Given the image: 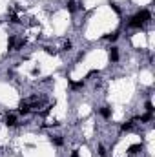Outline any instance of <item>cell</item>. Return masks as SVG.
Listing matches in <instances>:
<instances>
[{
    "label": "cell",
    "instance_id": "cell-13",
    "mask_svg": "<svg viewBox=\"0 0 155 157\" xmlns=\"http://www.w3.org/2000/svg\"><path fill=\"white\" fill-rule=\"evenodd\" d=\"M139 121H142V122H150V121H153V113H144L142 117H139Z\"/></svg>",
    "mask_w": 155,
    "mask_h": 157
},
{
    "label": "cell",
    "instance_id": "cell-10",
    "mask_svg": "<svg viewBox=\"0 0 155 157\" xmlns=\"http://www.w3.org/2000/svg\"><path fill=\"white\" fill-rule=\"evenodd\" d=\"M141 150H142V144H131L130 148H128V153L133 155V153H137V152H141Z\"/></svg>",
    "mask_w": 155,
    "mask_h": 157
},
{
    "label": "cell",
    "instance_id": "cell-18",
    "mask_svg": "<svg viewBox=\"0 0 155 157\" xmlns=\"http://www.w3.org/2000/svg\"><path fill=\"white\" fill-rule=\"evenodd\" d=\"M71 48H73V44H71V42H66V44H64V49H66V51H69Z\"/></svg>",
    "mask_w": 155,
    "mask_h": 157
},
{
    "label": "cell",
    "instance_id": "cell-19",
    "mask_svg": "<svg viewBox=\"0 0 155 157\" xmlns=\"http://www.w3.org/2000/svg\"><path fill=\"white\" fill-rule=\"evenodd\" d=\"M11 22H15V24H18V22H20V20H18V17H17V15H11Z\"/></svg>",
    "mask_w": 155,
    "mask_h": 157
},
{
    "label": "cell",
    "instance_id": "cell-11",
    "mask_svg": "<svg viewBox=\"0 0 155 157\" xmlns=\"http://www.w3.org/2000/svg\"><path fill=\"white\" fill-rule=\"evenodd\" d=\"M51 143L55 146H62L64 144V139H62V135H53V137H51Z\"/></svg>",
    "mask_w": 155,
    "mask_h": 157
},
{
    "label": "cell",
    "instance_id": "cell-5",
    "mask_svg": "<svg viewBox=\"0 0 155 157\" xmlns=\"http://www.w3.org/2000/svg\"><path fill=\"white\" fill-rule=\"evenodd\" d=\"M135 121H139V117H133L131 121L124 122L122 126H120V130H122V132H130V130H133V122H135Z\"/></svg>",
    "mask_w": 155,
    "mask_h": 157
},
{
    "label": "cell",
    "instance_id": "cell-3",
    "mask_svg": "<svg viewBox=\"0 0 155 157\" xmlns=\"http://www.w3.org/2000/svg\"><path fill=\"white\" fill-rule=\"evenodd\" d=\"M128 26H130V27H142L144 24L141 22V18H139L137 15H133V17H130V20H128Z\"/></svg>",
    "mask_w": 155,
    "mask_h": 157
},
{
    "label": "cell",
    "instance_id": "cell-2",
    "mask_svg": "<svg viewBox=\"0 0 155 157\" xmlns=\"http://www.w3.org/2000/svg\"><path fill=\"white\" fill-rule=\"evenodd\" d=\"M137 17L141 18V22L144 24V22H148V20H151V13L148 11V9H141V11L137 13Z\"/></svg>",
    "mask_w": 155,
    "mask_h": 157
},
{
    "label": "cell",
    "instance_id": "cell-7",
    "mask_svg": "<svg viewBox=\"0 0 155 157\" xmlns=\"http://www.w3.org/2000/svg\"><path fill=\"white\" fill-rule=\"evenodd\" d=\"M110 60L111 62H117L119 60V48H111L110 49Z\"/></svg>",
    "mask_w": 155,
    "mask_h": 157
},
{
    "label": "cell",
    "instance_id": "cell-16",
    "mask_svg": "<svg viewBox=\"0 0 155 157\" xmlns=\"http://www.w3.org/2000/svg\"><path fill=\"white\" fill-rule=\"evenodd\" d=\"M144 108H146V111H150V113H153V110H155V108H153V104H151L150 101H148L146 104H144Z\"/></svg>",
    "mask_w": 155,
    "mask_h": 157
},
{
    "label": "cell",
    "instance_id": "cell-14",
    "mask_svg": "<svg viewBox=\"0 0 155 157\" xmlns=\"http://www.w3.org/2000/svg\"><path fill=\"white\" fill-rule=\"evenodd\" d=\"M110 6H111V9H113V11H115L117 15H122V11H120V7L115 4V2H110Z\"/></svg>",
    "mask_w": 155,
    "mask_h": 157
},
{
    "label": "cell",
    "instance_id": "cell-12",
    "mask_svg": "<svg viewBox=\"0 0 155 157\" xmlns=\"http://www.w3.org/2000/svg\"><path fill=\"white\" fill-rule=\"evenodd\" d=\"M66 7H68V11H69V13H75V9H77V2H75V0H69V2L66 4Z\"/></svg>",
    "mask_w": 155,
    "mask_h": 157
},
{
    "label": "cell",
    "instance_id": "cell-1",
    "mask_svg": "<svg viewBox=\"0 0 155 157\" xmlns=\"http://www.w3.org/2000/svg\"><path fill=\"white\" fill-rule=\"evenodd\" d=\"M18 113L20 115H27V113H31V104L27 102V101H22L18 104Z\"/></svg>",
    "mask_w": 155,
    "mask_h": 157
},
{
    "label": "cell",
    "instance_id": "cell-6",
    "mask_svg": "<svg viewBox=\"0 0 155 157\" xmlns=\"http://www.w3.org/2000/svg\"><path fill=\"white\" fill-rule=\"evenodd\" d=\"M99 113H100L104 119H110V117H111V108H110V106H102V108L99 110Z\"/></svg>",
    "mask_w": 155,
    "mask_h": 157
},
{
    "label": "cell",
    "instance_id": "cell-20",
    "mask_svg": "<svg viewBox=\"0 0 155 157\" xmlns=\"http://www.w3.org/2000/svg\"><path fill=\"white\" fill-rule=\"evenodd\" d=\"M71 157H79V152H77V150H73V152H71Z\"/></svg>",
    "mask_w": 155,
    "mask_h": 157
},
{
    "label": "cell",
    "instance_id": "cell-8",
    "mask_svg": "<svg viewBox=\"0 0 155 157\" xmlns=\"http://www.w3.org/2000/svg\"><path fill=\"white\" fill-rule=\"evenodd\" d=\"M69 86H71V90L84 88V80H69Z\"/></svg>",
    "mask_w": 155,
    "mask_h": 157
},
{
    "label": "cell",
    "instance_id": "cell-17",
    "mask_svg": "<svg viewBox=\"0 0 155 157\" xmlns=\"http://www.w3.org/2000/svg\"><path fill=\"white\" fill-rule=\"evenodd\" d=\"M99 155H100V157H106V155H108V152H106L104 146H99Z\"/></svg>",
    "mask_w": 155,
    "mask_h": 157
},
{
    "label": "cell",
    "instance_id": "cell-15",
    "mask_svg": "<svg viewBox=\"0 0 155 157\" xmlns=\"http://www.w3.org/2000/svg\"><path fill=\"white\" fill-rule=\"evenodd\" d=\"M7 48H9V49H13V48H15V37H13V35L9 37V40H7Z\"/></svg>",
    "mask_w": 155,
    "mask_h": 157
},
{
    "label": "cell",
    "instance_id": "cell-9",
    "mask_svg": "<svg viewBox=\"0 0 155 157\" xmlns=\"http://www.w3.org/2000/svg\"><path fill=\"white\" fill-rule=\"evenodd\" d=\"M119 35H120L119 31H113V33H108V35H104V38H106V40H110V42H115V40L119 38Z\"/></svg>",
    "mask_w": 155,
    "mask_h": 157
},
{
    "label": "cell",
    "instance_id": "cell-4",
    "mask_svg": "<svg viewBox=\"0 0 155 157\" xmlns=\"http://www.w3.org/2000/svg\"><path fill=\"white\" fill-rule=\"evenodd\" d=\"M17 124H18V122H17V117H15L13 113H9L7 117H6V126H9V128H15Z\"/></svg>",
    "mask_w": 155,
    "mask_h": 157
}]
</instances>
